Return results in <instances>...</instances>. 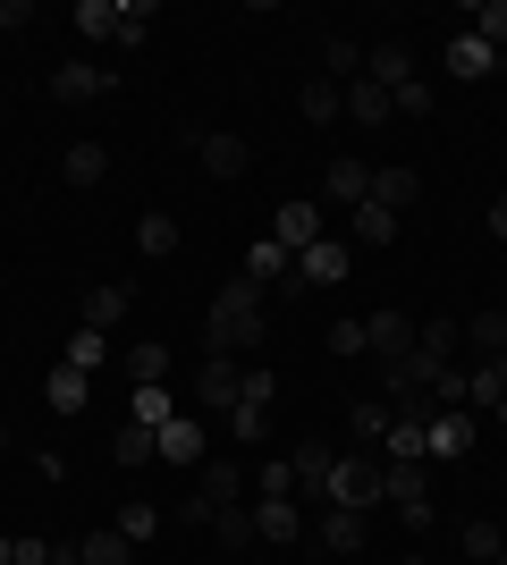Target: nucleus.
I'll use <instances>...</instances> for the list:
<instances>
[{
    "mask_svg": "<svg viewBox=\"0 0 507 565\" xmlns=\"http://www.w3.org/2000/svg\"><path fill=\"white\" fill-rule=\"evenodd\" d=\"M363 76H372L381 94H398V85H414V51L398 43V34H389V43H372V51H363Z\"/></svg>",
    "mask_w": 507,
    "mask_h": 565,
    "instance_id": "nucleus-14",
    "label": "nucleus"
},
{
    "mask_svg": "<svg viewBox=\"0 0 507 565\" xmlns=\"http://www.w3.org/2000/svg\"><path fill=\"white\" fill-rule=\"evenodd\" d=\"M321 548H330V557H356V548H363V515L330 507V515H321Z\"/></svg>",
    "mask_w": 507,
    "mask_h": 565,
    "instance_id": "nucleus-32",
    "label": "nucleus"
},
{
    "mask_svg": "<svg viewBox=\"0 0 507 565\" xmlns=\"http://www.w3.org/2000/svg\"><path fill=\"white\" fill-rule=\"evenodd\" d=\"M237 397H245V363H237V354H212V363L194 372V405L229 423V414H237Z\"/></svg>",
    "mask_w": 507,
    "mask_h": 565,
    "instance_id": "nucleus-4",
    "label": "nucleus"
},
{
    "mask_svg": "<svg viewBox=\"0 0 507 565\" xmlns=\"http://www.w3.org/2000/svg\"><path fill=\"white\" fill-rule=\"evenodd\" d=\"M448 76H457V85H483V76H499V51L490 43H474V34H448Z\"/></svg>",
    "mask_w": 507,
    "mask_h": 565,
    "instance_id": "nucleus-15",
    "label": "nucleus"
},
{
    "mask_svg": "<svg viewBox=\"0 0 507 565\" xmlns=\"http://www.w3.org/2000/svg\"><path fill=\"white\" fill-rule=\"evenodd\" d=\"M60 363H68V372H85V380H94L102 363H110V338H102V330H76V338H68V354H60Z\"/></svg>",
    "mask_w": 507,
    "mask_h": 565,
    "instance_id": "nucleus-34",
    "label": "nucleus"
},
{
    "mask_svg": "<svg viewBox=\"0 0 507 565\" xmlns=\"http://www.w3.org/2000/svg\"><path fill=\"white\" fill-rule=\"evenodd\" d=\"M119 532H127L136 548H145L152 532H161V507H152V498H127V507H119Z\"/></svg>",
    "mask_w": 507,
    "mask_h": 565,
    "instance_id": "nucleus-40",
    "label": "nucleus"
},
{
    "mask_svg": "<svg viewBox=\"0 0 507 565\" xmlns=\"http://www.w3.org/2000/svg\"><path fill=\"white\" fill-rule=\"evenodd\" d=\"M136 565H145V557H136Z\"/></svg>",
    "mask_w": 507,
    "mask_h": 565,
    "instance_id": "nucleus-56",
    "label": "nucleus"
},
{
    "mask_svg": "<svg viewBox=\"0 0 507 565\" xmlns=\"http://www.w3.org/2000/svg\"><path fill=\"white\" fill-rule=\"evenodd\" d=\"M76 34H85V43H119V0H76Z\"/></svg>",
    "mask_w": 507,
    "mask_h": 565,
    "instance_id": "nucleus-28",
    "label": "nucleus"
},
{
    "mask_svg": "<svg viewBox=\"0 0 507 565\" xmlns=\"http://www.w3.org/2000/svg\"><path fill=\"white\" fill-rule=\"evenodd\" d=\"M152 34V0H119V51H136Z\"/></svg>",
    "mask_w": 507,
    "mask_h": 565,
    "instance_id": "nucleus-42",
    "label": "nucleus"
},
{
    "mask_svg": "<svg viewBox=\"0 0 507 565\" xmlns=\"http://www.w3.org/2000/svg\"><path fill=\"white\" fill-rule=\"evenodd\" d=\"M457 25L474 34V43H490L507 60V0H474V9H457Z\"/></svg>",
    "mask_w": 507,
    "mask_h": 565,
    "instance_id": "nucleus-18",
    "label": "nucleus"
},
{
    "mask_svg": "<svg viewBox=\"0 0 507 565\" xmlns=\"http://www.w3.org/2000/svg\"><path fill=\"white\" fill-rule=\"evenodd\" d=\"M110 456H119L127 472H136V465H152V430H145V423H119V430H110Z\"/></svg>",
    "mask_w": 507,
    "mask_h": 565,
    "instance_id": "nucleus-39",
    "label": "nucleus"
},
{
    "mask_svg": "<svg viewBox=\"0 0 507 565\" xmlns=\"http://www.w3.org/2000/svg\"><path fill=\"white\" fill-rule=\"evenodd\" d=\"M18 25H34V0H0V34H18Z\"/></svg>",
    "mask_w": 507,
    "mask_h": 565,
    "instance_id": "nucleus-49",
    "label": "nucleus"
},
{
    "mask_svg": "<svg viewBox=\"0 0 507 565\" xmlns=\"http://www.w3.org/2000/svg\"><path fill=\"white\" fill-rule=\"evenodd\" d=\"M0 456H9V430H0Z\"/></svg>",
    "mask_w": 507,
    "mask_h": 565,
    "instance_id": "nucleus-53",
    "label": "nucleus"
},
{
    "mask_svg": "<svg viewBox=\"0 0 507 565\" xmlns=\"http://www.w3.org/2000/svg\"><path fill=\"white\" fill-rule=\"evenodd\" d=\"M288 465H296V490H305V498H321V481H330L338 448H330V439H305V448H296Z\"/></svg>",
    "mask_w": 507,
    "mask_h": 565,
    "instance_id": "nucleus-20",
    "label": "nucleus"
},
{
    "mask_svg": "<svg viewBox=\"0 0 507 565\" xmlns=\"http://www.w3.org/2000/svg\"><path fill=\"white\" fill-rule=\"evenodd\" d=\"M169 414H178V397H169V380H161V388H136V397H127V423H145V430H161Z\"/></svg>",
    "mask_w": 507,
    "mask_h": 565,
    "instance_id": "nucleus-35",
    "label": "nucleus"
},
{
    "mask_svg": "<svg viewBox=\"0 0 507 565\" xmlns=\"http://www.w3.org/2000/svg\"><path fill=\"white\" fill-rule=\"evenodd\" d=\"M490 236H499V245H507V194H499V203H490Z\"/></svg>",
    "mask_w": 507,
    "mask_h": 565,
    "instance_id": "nucleus-50",
    "label": "nucleus"
},
{
    "mask_svg": "<svg viewBox=\"0 0 507 565\" xmlns=\"http://www.w3.org/2000/svg\"><path fill=\"white\" fill-rule=\"evenodd\" d=\"M381 498H389V507H398V515L414 523V532H423V523L440 515V507H432V481H423V465H381Z\"/></svg>",
    "mask_w": 507,
    "mask_h": 565,
    "instance_id": "nucleus-6",
    "label": "nucleus"
},
{
    "mask_svg": "<svg viewBox=\"0 0 507 565\" xmlns=\"http://www.w3.org/2000/svg\"><path fill=\"white\" fill-rule=\"evenodd\" d=\"M0 565H9V532H0Z\"/></svg>",
    "mask_w": 507,
    "mask_h": 565,
    "instance_id": "nucleus-52",
    "label": "nucleus"
},
{
    "mask_svg": "<svg viewBox=\"0 0 507 565\" xmlns=\"http://www.w3.org/2000/svg\"><path fill=\"white\" fill-rule=\"evenodd\" d=\"M271 245H288V254L321 245V203H305V194H296V203H279V212H271Z\"/></svg>",
    "mask_w": 507,
    "mask_h": 565,
    "instance_id": "nucleus-11",
    "label": "nucleus"
},
{
    "mask_svg": "<svg viewBox=\"0 0 507 565\" xmlns=\"http://www.w3.org/2000/svg\"><path fill=\"white\" fill-rule=\"evenodd\" d=\"M229 430H237L245 448H263V439H271V414H263V405H237V414H229Z\"/></svg>",
    "mask_w": 507,
    "mask_h": 565,
    "instance_id": "nucleus-44",
    "label": "nucleus"
},
{
    "mask_svg": "<svg viewBox=\"0 0 507 565\" xmlns=\"http://www.w3.org/2000/svg\"><path fill=\"white\" fill-rule=\"evenodd\" d=\"M389 110H398V102H389L372 76H356V85H347V118H356V127H389Z\"/></svg>",
    "mask_w": 507,
    "mask_h": 565,
    "instance_id": "nucleus-25",
    "label": "nucleus"
},
{
    "mask_svg": "<svg viewBox=\"0 0 507 565\" xmlns=\"http://www.w3.org/2000/svg\"><path fill=\"white\" fill-rule=\"evenodd\" d=\"M136 245H145L152 262H169V254H178V220H169V212H145V220H136Z\"/></svg>",
    "mask_w": 507,
    "mask_h": 565,
    "instance_id": "nucleus-36",
    "label": "nucleus"
},
{
    "mask_svg": "<svg viewBox=\"0 0 507 565\" xmlns=\"http://www.w3.org/2000/svg\"><path fill=\"white\" fill-rule=\"evenodd\" d=\"M372 203H381V212H414V203H423V169H406V161L372 169Z\"/></svg>",
    "mask_w": 507,
    "mask_h": 565,
    "instance_id": "nucleus-12",
    "label": "nucleus"
},
{
    "mask_svg": "<svg viewBox=\"0 0 507 565\" xmlns=\"http://www.w3.org/2000/svg\"><path fill=\"white\" fill-rule=\"evenodd\" d=\"M347 270H356V245H338V236H321V245L296 254V287H338Z\"/></svg>",
    "mask_w": 507,
    "mask_h": 565,
    "instance_id": "nucleus-10",
    "label": "nucleus"
},
{
    "mask_svg": "<svg viewBox=\"0 0 507 565\" xmlns=\"http://www.w3.org/2000/svg\"><path fill=\"white\" fill-rule=\"evenodd\" d=\"M203 338H212V354H254L271 338V312H263V287L254 279H229L212 296V312H203Z\"/></svg>",
    "mask_w": 507,
    "mask_h": 565,
    "instance_id": "nucleus-1",
    "label": "nucleus"
},
{
    "mask_svg": "<svg viewBox=\"0 0 507 565\" xmlns=\"http://www.w3.org/2000/svg\"><path fill=\"white\" fill-rule=\"evenodd\" d=\"M321 498L347 507V515H372V507H381V456H338L330 481H321Z\"/></svg>",
    "mask_w": 507,
    "mask_h": 565,
    "instance_id": "nucleus-2",
    "label": "nucleus"
},
{
    "mask_svg": "<svg viewBox=\"0 0 507 565\" xmlns=\"http://www.w3.org/2000/svg\"><path fill=\"white\" fill-rule=\"evenodd\" d=\"M499 397H507L499 363H474V372H465V414H499Z\"/></svg>",
    "mask_w": 507,
    "mask_h": 565,
    "instance_id": "nucleus-30",
    "label": "nucleus"
},
{
    "mask_svg": "<svg viewBox=\"0 0 507 565\" xmlns=\"http://www.w3.org/2000/svg\"><path fill=\"white\" fill-rule=\"evenodd\" d=\"M499 565H507V548H499Z\"/></svg>",
    "mask_w": 507,
    "mask_h": 565,
    "instance_id": "nucleus-55",
    "label": "nucleus"
},
{
    "mask_svg": "<svg viewBox=\"0 0 507 565\" xmlns=\"http://www.w3.org/2000/svg\"><path fill=\"white\" fill-rule=\"evenodd\" d=\"M499 380H507V354H499Z\"/></svg>",
    "mask_w": 507,
    "mask_h": 565,
    "instance_id": "nucleus-54",
    "label": "nucleus"
},
{
    "mask_svg": "<svg viewBox=\"0 0 507 565\" xmlns=\"http://www.w3.org/2000/svg\"><path fill=\"white\" fill-rule=\"evenodd\" d=\"M457 548H465V557H474V565H499V523H465V532H457Z\"/></svg>",
    "mask_w": 507,
    "mask_h": 565,
    "instance_id": "nucleus-41",
    "label": "nucleus"
},
{
    "mask_svg": "<svg viewBox=\"0 0 507 565\" xmlns=\"http://www.w3.org/2000/svg\"><path fill=\"white\" fill-rule=\"evenodd\" d=\"M347 439H356V448L372 456V448H381V439H389V405H381V397H363L356 414H347Z\"/></svg>",
    "mask_w": 507,
    "mask_h": 565,
    "instance_id": "nucleus-31",
    "label": "nucleus"
},
{
    "mask_svg": "<svg viewBox=\"0 0 507 565\" xmlns=\"http://www.w3.org/2000/svg\"><path fill=\"white\" fill-rule=\"evenodd\" d=\"M414 347H423V354H440V363H448V347H457V321H423V330H414Z\"/></svg>",
    "mask_w": 507,
    "mask_h": 565,
    "instance_id": "nucleus-46",
    "label": "nucleus"
},
{
    "mask_svg": "<svg viewBox=\"0 0 507 565\" xmlns=\"http://www.w3.org/2000/svg\"><path fill=\"white\" fill-rule=\"evenodd\" d=\"M321 186H330V203H347V212H356V203H372V161H330V178H321Z\"/></svg>",
    "mask_w": 507,
    "mask_h": 565,
    "instance_id": "nucleus-19",
    "label": "nucleus"
},
{
    "mask_svg": "<svg viewBox=\"0 0 507 565\" xmlns=\"http://www.w3.org/2000/svg\"><path fill=\"white\" fill-rule=\"evenodd\" d=\"M9 565H51V541H34V532H25V541H9Z\"/></svg>",
    "mask_w": 507,
    "mask_h": 565,
    "instance_id": "nucleus-47",
    "label": "nucleus"
},
{
    "mask_svg": "<svg viewBox=\"0 0 507 565\" xmlns=\"http://www.w3.org/2000/svg\"><path fill=\"white\" fill-rule=\"evenodd\" d=\"M152 456L178 465V472H203V423H194V414H169V423L152 430Z\"/></svg>",
    "mask_w": 507,
    "mask_h": 565,
    "instance_id": "nucleus-9",
    "label": "nucleus"
},
{
    "mask_svg": "<svg viewBox=\"0 0 507 565\" xmlns=\"http://www.w3.org/2000/svg\"><path fill=\"white\" fill-rule=\"evenodd\" d=\"M245 279H254V287H288L296 254H288V245H271V236H254V245H245Z\"/></svg>",
    "mask_w": 507,
    "mask_h": 565,
    "instance_id": "nucleus-17",
    "label": "nucleus"
},
{
    "mask_svg": "<svg viewBox=\"0 0 507 565\" xmlns=\"http://www.w3.org/2000/svg\"><path fill=\"white\" fill-rule=\"evenodd\" d=\"M60 178H68V186H102V178H110V152H102V143H68V152H60Z\"/></svg>",
    "mask_w": 507,
    "mask_h": 565,
    "instance_id": "nucleus-24",
    "label": "nucleus"
},
{
    "mask_svg": "<svg viewBox=\"0 0 507 565\" xmlns=\"http://www.w3.org/2000/svg\"><path fill=\"white\" fill-rule=\"evenodd\" d=\"M169 363H178V354H169L161 338H145V347H127V380H136V388H161V380H169Z\"/></svg>",
    "mask_w": 507,
    "mask_h": 565,
    "instance_id": "nucleus-27",
    "label": "nucleus"
},
{
    "mask_svg": "<svg viewBox=\"0 0 507 565\" xmlns=\"http://www.w3.org/2000/svg\"><path fill=\"white\" fill-rule=\"evenodd\" d=\"M321 68H330V85H338V94H347V85H356V76H363V51L347 43V34H338V43H321Z\"/></svg>",
    "mask_w": 507,
    "mask_h": 565,
    "instance_id": "nucleus-37",
    "label": "nucleus"
},
{
    "mask_svg": "<svg viewBox=\"0 0 507 565\" xmlns=\"http://www.w3.org/2000/svg\"><path fill=\"white\" fill-rule=\"evenodd\" d=\"M389 102H398V118H432V85H423V76H414V85H398V94H389Z\"/></svg>",
    "mask_w": 507,
    "mask_h": 565,
    "instance_id": "nucleus-45",
    "label": "nucleus"
},
{
    "mask_svg": "<svg viewBox=\"0 0 507 565\" xmlns=\"http://www.w3.org/2000/svg\"><path fill=\"white\" fill-rule=\"evenodd\" d=\"M237 490H245V472L229 465V456H220V465H203V472H194V498L178 507V515H187V523H212L220 507H237Z\"/></svg>",
    "mask_w": 507,
    "mask_h": 565,
    "instance_id": "nucleus-5",
    "label": "nucleus"
},
{
    "mask_svg": "<svg viewBox=\"0 0 507 565\" xmlns=\"http://www.w3.org/2000/svg\"><path fill=\"white\" fill-rule=\"evenodd\" d=\"M465 347L483 354V363H499V354H507V305H490V312H474V321H465Z\"/></svg>",
    "mask_w": 507,
    "mask_h": 565,
    "instance_id": "nucleus-22",
    "label": "nucleus"
},
{
    "mask_svg": "<svg viewBox=\"0 0 507 565\" xmlns=\"http://www.w3.org/2000/svg\"><path fill=\"white\" fill-rule=\"evenodd\" d=\"M254 532H263L271 548L305 541V507H296V498H254Z\"/></svg>",
    "mask_w": 507,
    "mask_h": 565,
    "instance_id": "nucleus-13",
    "label": "nucleus"
},
{
    "mask_svg": "<svg viewBox=\"0 0 507 565\" xmlns=\"http://www.w3.org/2000/svg\"><path fill=\"white\" fill-rule=\"evenodd\" d=\"M296 110H305V127H330V118H347V94H338L330 76H314V85L296 94Z\"/></svg>",
    "mask_w": 507,
    "mask_h": 565,
    "instance_id": "nucleus-29",
    "label": "nucleus"
},
{
    "mask_svg": "<svg viewBox=\"0 0 507 565\" xmlns=\"http://www.w3.org/2000/svg\"><path fill=\"white\" fill-rule=\"evenodd\" d=\"M51 565H85V548H51Z\"/></svg>",
    "mask_w": 507,
    "mask_h": 565,
    "instance_id": "nucleus-51",
    "label": "nucleus"
},
{
    "mask_svg": "<svg viewBox=\"0 0 507 565\" xmlns=\"http://www.w3.org/2000/svg\"><path fill=\"white\" fill-rule=\"evenodd\" d=\"M474 439H483V414H465V405H440L432 423H423V465H457Z\"/></svg>",
    "mask_w": 507,
    "mask_h": 565,
    "instance_id": "nucleus-3",
    "label": "nucleus"
},
{
    "mask_svg": "<svg viewBox=\"0 0 507 565\" xmlns=\"http://www.w3.org/2000/svg\"><path fill=\"white\" fill-rule=\"evenodd\" d=\"M363 347L381 354V363H398V354H414V321H406L398 305H389V312H372V321H363Z\"/></svg>",
    "mask_w": 507,
    "mask_h": 565,
    "instance_id": "nucleus-16",
    "label": "nucleus"
},
{
    "mask_svg": "<svg viewBox=\"0 0 507 565\" xmlns=\"http://www.w3.org/2000/svg\"><path fill=\"white\" fill-rule=\"evenodd\" d=\"M119 312H127L119 287H85V305H76V330H102V338H110V330H119Z\"/></svg>",
    "mask_w": 507,
    "mask_h": 565,
    "instance_id": "nucleus-21",
    "label": "nucleus"
},
{
    "mask_svg": "<svg viewBox=\"0 0 507 565\" xmlns=\"http://www.w3.org/2000/svg\"><path fill=\"white\" fill-rule=\"evenodd\" d=\"M43 397H51V414H85V397H94V380H85V372H68V363H51Z\"/></svg>",
    "mask_w": 507,
    "mask_h": 565,
    "instance_id": "nucleus-23",
    "label": "nucleus"
},
{
    "mask_svg": "<svg viewBox=\"0 0 507 565\" xmlns=\"http://www.w3.org/2000/svg\"><path fill=\"white\" fill-rule=\"evenodd\" d=\"M194 161H203L220 186H229V178H245V169H254V143H245L237 127H212V136H194Z\"/></svg>",
    "mask_w": 507,
    "mask_h": 565,
    "instance_id": "nucleus-8",
    "label": "nucleus"
},
{
    "mask_svg": "<svg viewBox=\"0 0 507 565\" xmlns=\"http://www.w3.org/2000/svg\"><path fill=\"white\" fill-rule=\"evenodd\" d=\"M102 94H119V76L94 68V60H60V68H51V102L85 110V102H102Z\"/></svg>",
    "mask_w": 507,
    "mask_h": 565,
    "instance_id": "nucleus-7",
    "label": "nucleus"
},
{
    "mask_svg": "<svg viewBox=\"0 0 507 565\" xmlns=\"http://www.w3.org/2000/svg\"><path fill=\"white\" fill-rule=\"evenodd\" d=\"M237 405H263L271 414V405H279V372H271V363H245V397Z\"/></svg>",
    "mask_w": 507,
    "mask_h": 565,
    "instance_id": "nucleus-43",
    "label": "nucleus"
},
{
    "mask_svg": "<svg viewBox=\"0 0 507 565\" xmlns=\"http://www.w3.org/2000/svg\"><path fill=\"white\" fill-rule=\"evenodd\" d=\"M212 532H220L229 548H254V541H263V532H254V507H245V498H237V507H220V515H212Z\"/></svg>",
    "mask_w": 507,
    "mask_h": 565,
    "instance_id": "nucleus-38",
    "label": "nucleus"
},
{
    "mask_svg": "<svg viewBox=\"0 0 507 565\" xmlns=\"http://www.w3.org/2000/svg\"><path fill=\"white\" fill-rule=\"evenodd\" d=\"M76 548H85V565H136V541H127L119 523H110V532H85Z\"/></svg>",
    "mask_w": 507,
    "mask_h": 565,
    "instance_id": "nucleus-33",
    "label": "nucleus"
},
{
    "mask_svg": "<svg viewBox=\"0 0 507 565\" xmlns=\"http://www.w3.org/2000/svg\"><path fill=\"white\" fill-rule=\"evenodd\" d=\"M347 228H356L363 254H381L389 236H398V212H381V203H356V212H347Z\"/></svg>",
    "mask_w": 507,
    "mask_h": 565,
    "instance_id": "nucleus-26",
    "label": "nucleus"
},
{
    "mask_svg": "<svg viewBox=\"0 0 507 565\" xmlns=\"http://www.w3.org/2000/svg\"><path fill=\"white\" fill-rule=\"evenodd\" d=\"M330 354H363V321H338V330H330Z\"/></svg>",
    "mask_w": 507,
    "mask_h": 565,
    "instance_id": "nucleus-48",
    "label": "nucleus"
}]
</instances>
